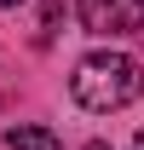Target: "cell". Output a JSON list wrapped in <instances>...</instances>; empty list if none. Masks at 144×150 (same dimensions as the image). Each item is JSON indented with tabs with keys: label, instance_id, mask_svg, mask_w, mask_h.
<instances>
[{
	"label": "cell",
	"instance_id": "obj_2",
	"mask_svg": "<svg viewBox=\"0 0 144 150\" xmlns=\"http://www.w3.org/2000/svg\"><path fill=\"white\" fill-rule=\"evenodd\" d=\"M81 23L92 35H133L144 29V0H81Z\"/></svg>",
	"mask_w": 144,
	"mask_h": 150
},
{
	"label": "cell",
	"instance_id": "obj_4",
	"mask_svg": "<svg viewBox=\"0 0 144 150\" xmlns=\"http://www.w3.org/2000/svg\"><path fill=\"white\" fill-rule=\"evenodd\" d=\"M6 6H23V0H0V12H6Z\"/></svg>",
	"mask_w": 144,
	"mask_h": 150
},
{
	"label": "cell",
	"instance_id": "obj_5",
	"mask_svg": "<svg viewBox=\"0 0 144 150\" xmlns=\"http://www.w3.org/2000/svg\"><path fill=\"white\" fill-rule=\"evenodd\" d=\"M138 150H144V133H138Z\"/></svg>",
	"mask_w": 144,
	"mask_h": 150
},
{
	"label": "cell",
	"instance_id": "obj_1",
	"mask_svg": "<svg viewBox=\"0 0 144 150\" xmlns=\"http://www.w3.org/2000/svg\"><path fill=\"white\" fill-rule=\"evenodd\" d=\"M138 87H144V75H138V64H133L127 52H92V58H81L75 75H69L75 104L92 110V115L127 110V104L138 98Z\"/></svg>",
	"mask_w": 144,
	"mask_h": 150
},
{
	"label": "cell",
	"instance_id": "obj_3",
	"mask_svg": "<svg viewBox=\"0 0 144 150\" xmlns=\"http://www.w3.org/2000/svg\"><path fill=\"white\" fill-rule=\"evenodd\" d=\"M6 144H12V150H64V139H58L52 127H12Z\"/></svg>",
	"mask_w": 144,
	"mask_h": 150
}]
</instances>
